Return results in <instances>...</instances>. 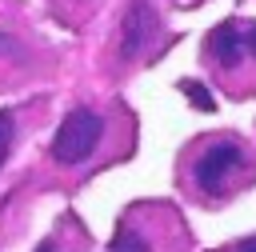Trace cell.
<instances>
[{
  "instance_id": "obj_1",
  "label": "cell",
  "mask_w": 256,
  "mask_h": 252,
  "mask_svg": "<svg viewBox=\"0 0 256 252\" xmlns=\"http://www.w3.org/2000/svg\"><path fill=\"white\" fill-rule=\"evenodd\" d=\"M252 180V152L240 136H204L184 152V184L196 200L220 204Z\"/></svg>"
},
{
  "instance_id": "obj_2",
  "label": "cell",
  "mask_w": 256,
  "mask_h": 252,
  "mask_svg": "<svg viewBox=\"0 0 256 252\" xmlns=\"http://www.w3.org/2000/svg\"><path fill=\"white\" fill-rule=\"evenodd\" d=\"M204 60L212 64V72L224 80H244L256 76V24H216L204 40Z\"/></svg>"
},
{
  "instance_id": "obj_3",
  "label": "cell",
  "mask_w": 256,
  "mask_h": 252,
  "mask_svg": "<svg viewBox=\"0 0 256 252\" xmlns=\"http://www.w3.org/2000/svg\"><path fill=\"white\" fill-rule=\"evenodd\" d=\"M104 132H108V120L96 112V108H72L64 120H60V128H56V136H52V164H60V168H80V164H88L96 152H100V144H104Z\"/></svg>"
},
{
  "instance_id": "obj_4",
  "label": "cell",
  "mask_w": 256,
  "mask_h": 252,
  "mask_svg": "<svg viewBox=\"0 0 256 252\" xmlns=\"http://www.w3.org/2000/svg\"><path fill=\"white\" fill-rule=\"evenodd\" d=\"M152 40H156V12L148 0H132V8L124 12V24H120V56L136 60L152 48Z\"/></svg>"
},
{
  "instance_id": "obj_5",
  "label": "cell",
  "mask_w": 256,
  "mask_h": 252,
  "mask_svg": "<svg viewBox=\"0 0 256 252\" xmlns=\"http://www.w3.org/2000/svg\"><path fill=\"white\" fill-rule=\"evenodd\" d=\"M108 252H156V244H152L148 228L136 224V216H124L120 228H116V236H112V248H108Z\"/></svg>"
},
{
  "instance_id": "obj_6",
  "label": "cell",
  "mask_w": 256,
  "mask_h": 252,
  "mask_svg": "<svg viewBox=\"0 0 256 252\" xmlns=\"http://www.w3.org/2000/svg\"><path fill=\"white\" fill-rule=\"evenodd\" d=\"M12 132H16V120H12V112H0V164L8 160V148H12Z\"/></svg>"
},
{
  "instance_id": "obj_7",
  "label": "cell",
  "mask_w": 256,
  "mask_h": 252,
  "mask_svg": "<svg viewBox=\"0 0 256 252\" xmlns=\"http://www.w3.org/2000/svg\"><path fill=\"white\" fill-rule=\"evenodd\" d=\"M232 252H256V236H248V240H240Z\"/></svg>"
},
{
  "instance_id": "obj_8",
  "label": "cell",
  "mask_w": 256,
  "mask_h": 252,
  "mask_svg": "<svg viewBox=\"0 0 256 252\" xmlns=\"http://www.w3.org/2000/svg\"><path fill=\"white\" fill-rule=\"evenodd\" d=\"M36 252H56V244H52V240H48V244H40V248H36Z\"/></svg>"
}]
</instances>
